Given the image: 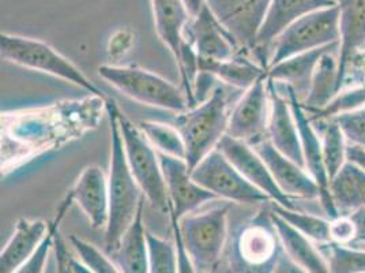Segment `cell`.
Returning a JSON list of instances; mask_svg holds the SVG:
<instances>
[{
	"label": "cell",
	"instance_id": "cell-1",
	"mask_svg": "<svg viewBox=\"0 0 365 273\" xmlns=\"http://www.w3.org/2000/svg\"><path fill=\"white\" fill-rule=\"evenodd\" d=\"M106 109L110 124V164L108 174L109 217L104 237V252L110 254L118 249L124 234L134 223L146 198L143 197V193L127 163L118 121L119 106L115 100L107 99Z\"/></svg>",
	"mask_w": 365,
	"mask_h": 273
},
{
	"label": "cell",
	"instance_id": "cell-2",
	"mask_svg": "<svg viewBox=\"0 0 365 273\" xmlns=\"http://www.w3.org/2000/svg\"><path fill=\"white\" fill-rule=\"evenodd\" d=\"M284 253L270 208H260L236 227H229L224 252L229 273H274Z\"/></svg>",
	"mask_w": 365,
	"mask_h": 273
},
{
	"label": "cell",
	"instance_id": "cell-3",
	"mask_svg": "<svg viewBox=\"0 0 365 273\" xmlns=\"http://www.w3.org/2000/svg\"><path fill=\"white\" fill-rule=\"evenodd\" d=\"M229 116L228 94L222 86L214 88L205 101L178 116L175 126L184 141L185 163L190 171L218 148L227 136Z\"/></svg>",
	"mask_w": 365,
	"mask_h": 273
},
{
	"label": "cell",
	"instance_id": "cell-4",
	"mask_svg": "<svg viewBox=\"0 0 365 273\" xmlns=\"http://www.w3.org/2000/svg\"><path fill=\"white\" fill-rule=\"evenodd\" d=\"M230 211L232 204L225 202L179 220L184 249L198 272L215 273L221 264L228 242Z\"/></svg>",
	"mask_w": 365,
	"mask_h": 273
},
{
	"label": "cell",
	"instance_id": "cell-5",
	"mask_svg": "<svg viewBox=\"0 0 365 273\" xmlns=\"http://www.w3.org/2000/svg\"><path fill=\"white\" fill-rule=\"evenodd\" d=\"M0 54L1 58L11 61L16 66L44 73L48 76L61 78L63 81L71 82L76 86L85 89L93 96L104 97L103 91L91 79L85 76L76 64L63 56L53 46L41 40L1 33L0 34Z\"/></svg>",
	"mask_w": 365,
	"mask_h": 273
},
{
	"label": "cell",
	"instance_id": "cell-6",
	"mask_svg": "<svg viewBox=\"0 0 365 273\" xmlns=\"http://www.w3.org/2000/svg\"><path fill=\"white\" fill-rule=\"evenodd\" d=\"M98 76L125 97L138 103L176 114H182L190 108L185 93L176 85L137 66L103 64L98 67Z\"/></svg>",
	"mask_w": 365,
	"mask_h": 273
},
{
	"label": "cell",
	"instance_id": "cell-7",
	"mask_svg": "<svg viewBox=\"0 0 365 273\" xmlns=\"http://www.w3.org/2000/svg\"><path fill=\"white\" fill-rule=\"evenodd\" d=\"M118 121L127 163L143 193V197L155 211L167 213L169 216L170 204L158 152L153 148L139 126L130 121L120 108L118 109Z\"/></svg>",
	"mask_w": 365,
	"mask_h": 273
},
{
	"label": "cell",
	"instance_id": "cell-8",
	"mask_svg": "<svg viewBox=\"0 0 365 273\" xmlns=\"http://www.w3.org/2000/svg\"><path fill=\"white\" fill-rule=\"evenodd\" d=\"M339 13L336 6L300 18L274 41L267 70L292 56L339 43Z\"/></svg>",
	"mask_w": 365,
	"mask_h": 273
},
{
	"label": "cell",
	"instance_id": "cell-9",
	"mask_svg": "<svg viewBox=\"0 0 365 273\" xmlns=\"http://www.w3.org/2000/svg\"><path fill=\"white\" fill-rule=\"evenodd\" d=\"M199 186L215 198L239 205H269L273 202L258 187L248 182L228 159L215 149L191 171Z\"/></svg>",
	"mask_w": 365,
	"mask_h": 273
},
{
	"label": "cell",
	"instance_id": "cell-10",
	"mask_svg": "<svg viewBox=\"0 0 365 273\" xmlns=\"http://www.w3.org/2000/svg\"><path fill=\"white\" fill-rule=\"evenodd\" d=\"M284 91L287 93L288 101H289L296 126L300 136V144L304 156V164L307 172L312 177V179L319 186V201L323 211L326 213V219L334 220L339 217V213L335 208L333 198L330 194V179L324 164L323 157V147H322V138L314 129L311 118L308 116V112L305 111L304 106L296 91H293L288 85L281 84Z\"/></svg>",
	"mask_w": 365,
	"mask_h": 273
},
{
	"label": "cell",
	"instance_id": "cell-11",
	"mask_svg": "<svg viewBox=\"0 0 365 273\" xmlns=\"http://www.w3.org/2000/svg\"><path fill=\"white\" fill-rule=\"evenodd\" d=\"M215 18L245 52H255L272 0H206Z\"/></svg>",
	"mask_w": 365,
	"mask_h": 273
},
{
	"label": "cell",
	"instance_id": "cell-12",
	"mask_svg": "<svg viewBox=\"0 0 365 273\" xmlns=\"http://www.w3.org/2000/svg\"><path fill=\"white\" fill-rule=\"evenodd\" d=\"M269 115L270 96L266 76L244 91L243 97L230 112L227 136L252 145L267 136Z\"/></svg>",
	"mask_w": 365,
	"mask_h": 273
},
{
	"label": "cell",
	"instance_id": "cell-13",
	"mask_svg": "<svg viewBox=\"0 0 365 273\" xmlns=\"http://www.w3.org/2000/svg\"><path fill=\"white\" fill-rule=\"evenodd\" d=\"M163 168L170 212L179 220L187 214L197 212L205 204L217 198L199 186L191 177V171L184 159L158 153Z\"/></svg>",
	"mask_w": 365,
	"mask_h": 273
},
{
	"label": "cell",
	"instance_id": "cell-14",
	"mask_svg": "<svg viewBox=\"0 0 365 273\" xmlns=\"http://www.w3.org/2000/svg\"><path fill=\"white\" fill-rule=\"evenodd\" d=\"M217 149L222 152L229 162L240 171V174L248 182L252 183L266 196H269L274 204L287 209H297L292 198L285 196L279 190L266 163L250 144L232 136H224Z\"/></svg>",
	"mask_w": 365,
	"mask_h": 273
},
{
	"label": "cell",
	"instance_id": "cell-15",
	"mask_svg": "<svg viewBox=\"0 0 365 273\" xmlns=\"http://www.w3.org/2000/svg\"><path fill=\"white\" fill-rule=\"evenodd\" d=\"M334 6V0H272L263 25L259 31L257 48L254 52V55H257L262 61L266 71L269 63L267 56L272 51L270 48L282 31L303 16Z\"/></svg>",
	"mask_w": 365,
	"mask_h": 273
},
{
	"label": "cell",
	"instance_id": "cell-16",
	"mask_svg": "<svg viewBox=\"0 0 365 273\" xmlns=\"http://www.w3.org/2000/svg\"><path fill=\"white\" fill-rule=\"evenodd\" d=\"M184 39L194 46L202 59L225 61L242 52L235 39L215 18L207 4L198 16L190 19L184 29Z\"/></svg>",
	"mask_w": 365,
	"mask_h": 273
},
{
	"label": "cell",
	"instance_id": "cell-17",
	"mask_svg": "<svg viewBox=\"0 0 365 273\" xmlns=\"http://www.w3.org/2000/svg\"><path fill=\"white\" fill-rule=\"evenodd\" d=\"M251 147L263 159L273 177L274 182L277 183L285 196L319 199V186L307 172V169L277 151L267 136L252 144Z\"/></svg>",
	"mask_w": 365,
	"mask_h": 273
},
{
	"label": "cell",
	"instance_id": "cell-18",
	"mask_svg": "<svg viewBox=\"0 0 365 273\" xmlns=\"http://www.w3.org/2000/svg\"><path fill=\"white\" fill-rule=\"evenodd\" d=\"M267 89L270 96L267 138L277 151H279L287 157H289L290 160L305 168L300 136L288 97L282 94L279 89V84H277L270 78H267Z\"/></svg>",
	"mask_w": 365,
	"mask_h": 273
},
{
	"label": "cell",
	"instance_id": "cell-19",
	"mask_svg": "<svg viewBox=\"0 0 365 273\" xmlns=\"http://www.w3.org/2000/svg\"><path fill=\"white\" fill-rule=\"evenodd\" d=\"M74 204L88 217L94 229H106L109 217L108 177L103 168L89 166L85 168L73 189L68 192Z\"/></svg>",
	"mask_w": 365,
	"mask_h": 273
},
{
	"label": "cell",
	"instance_id": "cell-20",
	"mask_svg": "<svg viewBox=\"0 0 365 273\" xmlns=\"http://www.w3.org/2000/svg\"><path fill=\"white\" fill-rule=\"evenodd\" d=\"M339 13L338 86L339 91L348 76L350 61L365 46V0H334Z\"/></svg>",
	"mask_w": 365,
	"mask_h": 273
},
{
	"label": "cell",
	"instance_id": "cell-21",
	"mask_svg": "<svg viewBox=\"0 0 365 273\" xmlns=\"http://www.w3.org/2000/svg\"><path fill=\"white\" fill-rule=\"evenodd\" d=\"M51 224L43 219H19L14 234L0 253V273H16L46 239Z\"/></svg>",
	"mask_w": 365,
	"mask_h": 273
},
{
	"label": "cell",
	"instance_id": "cell-22",
	"mask_svg": "<svg viewBox=\"0 0 365 273\" xmlns=\"http://www.w3.org/2000/svg\"><path fill=\"white\" fill-rule=\"evenodd\" d=\"M334 49H339V43L292 56L270 67L266 71V76L278 84L288 85L296 91L299 99L304 101L311 89L312 76L322 56Z\"/></svg>",
	"mask_w": 365,
	"mask_h": 273
},
{
	"label": "cell",
	"instance_id": "cell-23",
	"mask_svg": "<svg viewBox=\"0 0 365 273\" xmlns=\"http://www.w3.org/2000/svg\"><path fill=\"white\" fill-rule=\"evenodd\" d=\"M270 214L284 252L300 269L305 273H330L327 259L323 256L322 250L314 244V241L292 227L289 223H287L272 209Z\"/></svg>",
	"mask_w": 365,
	"mask_h": 273
},
{
	"label": "cell",
	"instance_id": "cell-24",
	"mask_svg": "<svg viewBox=\"0 0 365 273\" xmlns=\"http://www.w3.org/2000/svg\"><path fill=\"white\" fill-rule=\"evenodd\" d=\"M154 26L160 40L164 43L178 63L185 44L184 29L190 22L182 0H150Z\"/></svg>",
	"mask_w": 365,
	"mask_h": 273
},
{
	"label": "cell",
	"instance_id": "cell-25",
	"mask_svg": "<svg viewBox=\"0 0 365 273\" xmlns=\"http://www.w3.org/2000/svg\"><path fill=\"white\" fill-rule=\"evenodd\" d=\"M143 209L140 207L131 227L124 234L118 249L108 254L122 273H149V249L146 228L143 224Z\"/></svg>",
	"mask_w": 365,
	"mask_h": 273
},
{
	"label": "cell",
	"instance_id": "cell-26",
	"mask_svg": "<svg viewBox=\"0 0 365 273\" xmlns=\"http://www.w3.org/2000/svg\"><path fill=\"white\" fill-rule=\"evenodd\" d=\"M242 52L225 61L202 59L198 56L199 73H206L229 86L247 91L258 79L266 76V69L247 59Z\"/></svg>",
	"mask_w": 365,
	"mask_h": 273
},
{
	"label": "cell",
	"instance_id": "cell-27",
	"mask_svg": "<svg viewBox=\"0 0 365 273\" xmlns=\"http://www.w3.org/2000/svg\"><path fill=\"white\" fill-rule=\"evenodd\" d=\"M330 194L339 216L365 208V172L348 162L330 181Z\"/></svg>",
	"mask_w": 365,
	"mask_h": 273
},
{
	"label": "cell",
	"instance_id": "cell-28",
	"mask_svg": "<svg viewBox=\"0 0 365 273\" xmlns=\"http://www.w3.org/2000/svg\"><path fill=\"white\" fill-rule=\"evenodd\" d=\"M338 93V49H334L322 56L312 76L309 93L302 103L308 112H322Z\"/></svg>",
	"mask_w": 365,
	"mask_h": 273
},
{
	"label": "cell",
	"instance_id": "cell-29",
	"mask_svg": "<svg viewBox=\"0 0 365 273\" xmlns=\"http://www.w3.org/2000/svg\"><path fill=\"white\" fill-rule=\"evenodd\" d=\"M270 209L278 216H281L292 227L296 228L303 235L308 237L311 241L319 244L333 242L329 219L320 217L312 213L300 212L299 209H287L274 202H270Z\"/></svg>",
	"mask_w": 365,
	"mask_h": 273
},
{
	"label": "cell",
	"instance_id": "cell-30",
	"mask_svg": "<svg viewBox=\"0 0 365 273\" xmlns=\"http://www.w3.org/2000/svg\"><path fill=\"white\" fill-rule=\"evenodd\" d=\"M138 126L157 152L185 160V145L176 126L150 121H139Z\"/></svg>",
	"mask_w": 365,
	"mask_h": 273
},
{
	"label": "cell",
	"instance_id": "cell-31",
	"mask_svg": "<svg viewBox=\"0 0 365 273\" xmlns=\"http://www.w3.org/2000/svg\"><path fill=\"white\" fill-rule=\"evenodd\" d=\"M322 147L324 164L329 174V179L331 181L335 175L348 163V139L342 133L341 127L334 119H329L322 133Z\"/></svg>",
	"mask_w": 365,
	"mask_h": 273
},
{
	"label": "cell",
	"instance_id": "cell-32",
	"mask_svg": "<svg viewBox=\"0 0 365 273\" xmlns=\"http://www.w3.org/2000/svg\"><path fill=\"white\" fill-rule=\"evenodd\" d=\"M320 246L330 273H365V249L335 242Z\"/></svg>",
	"mask_w": 365,
	"mask_h": 273
},
{
	"label": "cell",
	"instance_id": "cell-33",
	"mask_svg": "<svg viewBox=\"0 0 365 273\" xmlns=\"http://www.w3.org/2000/svg\"><path fill=\"white\" fill-rule=\"evenodd\" d=\"M73 204H74V201H73L71 194L67 193V196L61 201V207L58 209V216L51 223V228H49V232H48L46 239L38 246L36 253L24 265H21L18 268L16 273H46V262H48V258L51 256V253L53 250V244H55V234L61 227V222L63 220L64 214L68 212V209L71 208Z\"/></svg>",
	"mask_w": 365,
	"mask_h": 273
},
{
	"label": "cell",
	"instance_id": "cell-34",
	"mask_svg": "<svg viewBox=\"0 0 365 273\" xmlns=\"http://www.w3.org/2000/svg\"><path fill=\"white\" fill-rule=\"evenodd\" d=\"M149 249V273H179L178 249L175 242L152 232L146 234Z\"/></svg>",
	"mask_w": 365,
	"mask_h": 273
},
{
	"label": "cell",
	"instance_id": "cell-35",
	"mask_svg": "<svg viewBox=\"0 0 365 273\" xmlns=\"http://www.w3.org/2000/svg\"><path fill=\"white\" fill-rule=\"evenodd\" d=\"M70 243L76 252L78 259L82 261L93 273H122L116 264L104 250H100L93 243L79 237L71 235Z\"/></svg>",
	"mask_w": 365,
	"mask_h": 273
},
{
	"label": "cell",
	"instance_id": "cell-36",
	"mask_svg": "<svg viewBox=\"0 0 365 273\" xmlns=\"http://www.w3.org/2000/svg\"><path fill=\"white\" fill-rule=\"evenodd\" d=\"M348 142L365 149V108H356L333 116Z\"/></svg>",
	"mask_w": 365,
	"mask_h": 273
},
{
	"label": "cell",
	"instance_id": "cell-37",
	"mask_svg": "<svg viewBox=\"0 0 365 273\" xmlns=\"http://www.w3.org/2000/svg\"><path fill=\"white\" fill-rule=\"evenodd\" d=\"M331 241L339 244H351L356 239V226L349 214L330 220Z\"/></svg>",
	"mask_w": 365,
	"mask_h": 273
},
{
	"label": "cell",
	"instance_id": "cell-38",
	"mask_svg": "<svg viewBox=\"0 0 365 273\" xmlns=\"http://www.w3.org/2000/svg\"><path fill=\"white\" fill-rule=\"evenodd\" d=\"M170 223H172V231H173V238H175V244L178 249V262H179V273H199L195 265L192 264L191 258L187 254L184 244H182L180 231H179V219L169 213Z\"/></svg>",
	"mask_w": 365,
	"mask_h": 273
},
{
	"label": "cell",
	"instance_id": "cell-39",
	"mask_svg": "<svg viewBox=\"0 0 365 273\" xmlns=\"http://www.w3.org/2000/svg\"><path fill=\"white\" fill-rule=\"evenodd\" d=\"M53 252H55V258H56V268H58V273H71L70 269V254L67 252L66 243L61 238L59 229L55 234V244H53Z\"/></svg>",
	"mask_w": 365,
	"mask_h": 273
},
{
	"label": "cell",
	"instance_id": "cell-40",
	"mask_svg": "<svg viewBox=\"0 0 365 273\" xmlns=\"http://www.w3.org/2000/svg\"><path fill=\"white\" fill-rule=\"evenodd\" d=\"M346 159L353 166L360 168L363 172H365V149L360 148L357 145H353L348 142V152H346Z\"/></svg>",
	"mask_w": 365,
	"mask_h": 273
},
{
	"label": "cell",
	"instance_id": "cell-41",
	"mask_svg": "<svg viewBox=\"0 0 365 273\" xmlns=\"http://www.w3.org/2000/svg\"><path fill=\"white\" fill-rule=\"evenodd\" d=\"M188 16L191 18H195L199 13L203 10V7L207 4L206 0H182Z\"/></svg>",
	"mask_w": 365,
	"mask_h": 273
},
{
	"label": "cell",
	"instance_id": "cell-42",
	"mask_svg": "<svg viewBox=\"0 0 365 273\" xmlns=\"http://www.w3.org/2000/svg\"><path fill=\"white\" fill-rule=\"evenodd\" d=\"M68 264H70V269H71V273H93L91 269L82 262V261H79V259H76V258L71 257L70 256V259H68Z\"/></svg>",
	"mask_w": 365,
	"mask_h": 273
},
{
	"label": "cell",
	"instance_id": "cell-43",
	"mask_svg": "<svg viewBox=\"0 0 365 273\" xmlns=\"http://www.w3.org/2000/svg\"><path fill=\"white\" fill-rule=\"evenodd\" d=\"M199 273H206V272H199Z\"/></svg>",
	"mask_w": 365,
	"mask_h": 273
}]
</instances>
